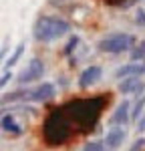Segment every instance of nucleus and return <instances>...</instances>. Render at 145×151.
Listing matches in <instances>:
<instances>
[{"mask_svg":"<svg viewBox=\"0 0 145 151\" xmlns=\"http://www.w3.org/2000/svg\"><path fill=\"white\" fill-rule=\"evenodd\" d=\"M107 103H109L107 95H97V97H89V99H72V101L62 105V111L71 119L75 131L87 133L97 125V121H99Z\"/></svg>","mask_w":145,"mask_h":151,"instance_id":"obj_1","label":"nucleus"},{"mask_svg":"<svg viewBox=\"0 0 145 151\" xmlns=\"http://www.w3.org/2000/svg\"><path fill=\"white\" fill-rule=\"evenodd\" d=\"M75 127H72L71 119L67 117V113L62 111V107L52 109L45 119L42 125V139L50 147H60L72 137Z\"/></svg>","mask_w":145,"mask_h":151,"instance_id":"obj_2","label":"nucleus"},{"mask_svg":"<svg viewBox=\"0 0 145 151\" xmlns=\"http://www.w3.org/2000/svg\"><path fill=\"white\" fill-rule=\"evenodd\" d=\"M67 32H71V24L60 16H38L34 26H32V36L38 42H52L60 36H65Z\"/></svg>","mask_w":145,"mask_h":151,"instance_id":"obj_3","label":"nucleus"},{"mask_svg":"<svg viewBox=\"0 0 145 151\" xmlns=\"http://www.w3.org/2000/svg\"><path fill=\"white\" fill-rule=\"evenodd\" d=\"M97 48L101 52H109V55H119L125 50H133L135 48V36L127 35V32H113V35L103 36L97 42Z\"/></svg>","mask_w":145,"mask_h":151,"instance_id":"obj_4","label":"nucleus"},{"mask_svg":"<svg viewBox=\"0 0 145 151\" xmlns=\"http://www.w3.org/2000/svg\"><path fill=\"white\" fill-rule=\"evenodd\" d=\"M42 75H45V63L40 58H30L28 65L18 73L16 81L20 85H28V83H34L38 79H42Z\"/></svg>","mask_w":145,"mask_h":151,"instance_id":"obj_5","label":"nucleus"},{"mask_svg":"<svg viewBox=\"0 0 145 151\" xmlns=\"http://www.w3.org/2000/svg\"><path fill=\"white\" fill-rule=\"evenodd\" d=\"M57 95V89L52 83H42V85H36L34 89H28L26 95V103H42V101H50L52 97Z\"/></svg>","mask_w":145,"mask_h":151,"instance_id":"obj_6","label":"nucleus"},{"mask_svg":"<svg viewBox=\"0 0 145 151\" xmlns=\"http://www.w3.org/2000/svg\"><path fill=\"white\" fill-rule=\"evenodd\" d=\"M145 75V60H131L115 70L117 79H129V77H141Z\"/></svg>","mask_w":145,"mask_h":151,"instance_id":"obj_7","label":"nucleus"},{"mask_svg":"<svg viewBox=\"0 0 145 151\" xmlns=\"http://www.w3.org/2000/svg\"><path fill=\"white\" fill-rule=\"evenodd\" d=\"M101 77H103V69H101L99 65H91V67H87V69L81 73V77H79V87H81V89H89L91 85H95V83L101 81Z\"/></svg>","mask_w":145,"mask_h":151,"instance_id":"obj_8","label":"nucleus"},{"mask_svg":"<svg viewBox=\"0 0 145 151\" xmlns=\"http://www.w3.org/2000/svg\"><path fill=\"white\" fill-rule=\"evenodd\" d=\"M131 119V103L129 101H123V103L117 105V109H115V113L111 115V125L113 127H123L127 121Z\"/></svg>","mask_w":145,"mask_h":151,"instance_id":"obj_9","label":"nucleus"},{"mask_svg":"<svg viewBox=\"0 0 145 151\" xmlns=\"http://www.w3.org/2000/svg\"><path fill=\"white\" fill-rule=\"evenodd\" d=\"M145 91V83L139 77H129V79H123L119 83V93L123 95H143Z\"/></svg>","mask_w":145,"mask_h":151,"instance_id":"obj_10","label":"nucleus"},{"mask_svg":"<svg viewBox=\"0 0 145 151\" xmlns=\"http://www.w3.org/2000/svg\"><path fill=\"white\" fill-rule=\"evenodd\" d=\"M123 141H125V129L123 127H111L107 131L103 143H105V147H107L109 151H115L123 145Z\"/></svg>","mask_w":145,"mask_h":151,"instance_id":"obj_11","label":"nucleus"},{"mask_svg":"<svg viewBox=\"0 0 145 151\" xmlns=\"http://www.w3.org/2000/svg\"><path fill=\"white\" fill-rule=\"evenodd\" d=\"M0 127L4 129L6 133H12V135H22V127L16 123L14 115H10V113L2 117V121H0Z\"/></svg>","mask_w":145,"mask_h":151,"instance_id":"obj_12","label":"nucleus"},{"mask_svg":"<svg viewBox=\"0 0 145 151\" xmlns=\"http://www.w3.org/2000/svg\"><path fill=\"white\" fill-rule=\"evenodd\" d=\"M24 47H26L24 42H18V45L14 47L12 55H10L8 58H6V60H4V69H6V70H10L12 67H14V65H16L18 60H20V57H22V52H24Z\"/></svg>","mask_w":145,"mask_h":151,"instance_id":"obj_13","label":"nucleus"},{"mask_svg":"<svg viewBox=\"0 0 145 151\" xmlns=\"http://www.w3.org/2000/svg\"><path fill=\"white\" fill-rule=\"evenodd\" d=\"M103 2H105L107 6H117V8H123V10H125V8H131L137 0H103Z\"/></svg>","mask_w":145,"mask_h":151,"instance_id":"obj_14","label":"nucleus"},{"mask_svg":"<svg viewBox=\"0 0 145 151\" xmlns=\"http://www.w3.org/2000/svg\"><path fill=\"white\" fill-rule=\"evenodd\" d=\"M143 107H145V95H141V99L135 103V107H133V111H131V119H141V115H143Z\"/></svg>","mask_w":145,"mask_h":151,"instance_id":"obj_15","label":"nucleus"},{"mask_svg":"<svg viewBox=\"0 0 145 151\" xmlns=\"http://www.w3.org/2000/svg\"><path fill=\"white\" fill-rule=\"evenodd\" d=\"M131 60H145V40L131 50Z\"/></svg>","mask_w":145,"mask_h":151,"instance_id":"obj_16","label":"nucleus"},{"mask_svg":"<svg viewBox=\"0 0 145 151\" xmlns=\"http://www.w3.org/2000/svg\"><path fill=\"white\" fill-rule=\"evenodd\" d=\"M105 143H101V141H91V143H87L83 147V151H105Z\"/></svg>","mask_w":145,"mask_h":151,"instance_id":"obj_17","label":"nucleus"},{"mask_svg":"<svg viewBox=\"0 0 145 151\" xmlns=\"http://www.w3.org/2000/svg\"><path fill=\"white\" fill-rule=\"evenodd\" d=\"M77 45H79V36H71V40H69V42H67V47H65V55H71Z\"/></svg>","mask_w":145,"mask_h":151,"instance_id":"obj_18","label":"nucleus"},{"mask_svg":"<svg viewBox=\"0 0 145 151\" xmlns=\"http://www.w3.org/2000/svg\"><path fill=\"white\" fill-rule=\"evenodd\" d=\"M10 81H12V73H10V70H4V75L0 77V89H2V87H6Z\"/></svg>","mask_w":145,"mask_h":151,"instance_id":"obj_19","label":"nucleus"},{"mask_svg":"<svg viewBox=\"0 0 145 151\" xmlns=\"http://www.w3.org/2000/svg\"><path fill=\"white\" fill-rule=\"evenodd\" d=\"M145 147V139L141 137V139H137L135 143H133V147H131V151H141Z\"/></svg>","mask_w":145,"mask_h":151,"instance_id":"obj_20","label":"nucleus"},{"mask_svg":"<svg viewBox=\"0 0 145 151\" xmlns=\"http://www.w3.org/2000/svg\"><path fill=\"white\" fill-rule=\"evenodd\" d=\"M6 52H8V40H4V45L0 47V65H2V60L6 57Z\"/></svg>","mask_w":145,"mask_h":151,"instance_id":"obj_21","label":"nucleus"},{"mask_svg":"<svg viewBox=\"0 0 145 151\" xmlns=\"http://www.w3.org/2000/svg\"><path fill=\"white\" fill-rule=\"evenodd\" d=\"M137 131H139V133H143V131H145V113L141 115V119L137 121Z\"/></svg>","mask_w":145,"mask_h":151,"instance_id":"obj_22","label":"nucleus"},{"mask_svg":"<svg viewBox=\"0 0 145 151\" xmlns=\"http://www.w3.org/2000/svg\"><path fill=\"white\" fill-rule=\"evenodd\" d=\"M65 2H71V0H48V4H52V6H59V4H65Z\"/></svg>","mask_w":145,"mask_h":151,"instance_id":"obj_23","label":"nucleus"}]
</instances>
